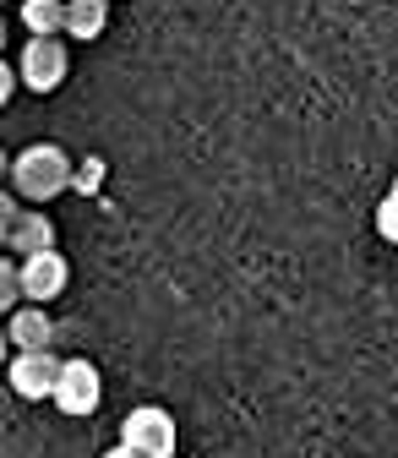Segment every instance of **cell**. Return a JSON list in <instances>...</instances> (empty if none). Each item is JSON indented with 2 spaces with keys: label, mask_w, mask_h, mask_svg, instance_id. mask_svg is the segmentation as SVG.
I'll use <instances>...</instances> for the list:
<instances>
[{
  "label": "cell",
  "mask_w": 398,
  "mask_h": 458,
  "mask_svg": "<svg viewBox=\"0 0 398 458\" xmlns=\"http://www.w3.org/2000/svg\"><path fill=\"white\" fill-rule=\"evenodd\" d=\"M121 447H131L142 458H175V415L158 404H137L121 420Z\"/></svg>",
  "instance_id": "7a4b0ae2"
},
{
  "label": "cell",
  "mask_w": 398,
  "mask_h": 458,
  "mask_svg": "<svg viewBox=\"0 0 398 458\" xmlns=\"http://www.w3.org/2000/svg\"><path fill=\"white\" fill-rule=\"evenodd\" d=\"M0 241L12 246V257H38V251H55V224L44 213H22L6 197L0 202Z\"/></svg>",
  "instance_id": "3957f363"
},
{
  "label": "cell",
  "mask_w": 398,
  "mask_h": 458,
  "mask_svg": "<svg viewBox=\"0 0 398 458\" xmlns=\"http://www.w3.org/2000/svg\"><path fill=\"white\" fill-rule=\"evenodd\" d=\"M0 301L6 306H22L28 290H22V262H0Z\"/></svg>",
  "instance_id": "8fae6325"
},
{
  "label": "cell",
  "mask_w": 398,
  "mask_h": 458,
  "mask_svg": "<svg viewBox=\"0 0 398 458\" xmlns=\"http://www.w3.org/2000/svg\"><path fill=\"white\" fill-rule=\"evenodd\" d=\"M377 235L398 246V191H387V197L377 202Z\"/></svg>",
  "instance_id": "7c38bea8"
},
{
  "label": "cell",
  "mask_w": 398,
  "mask_h": 458,
  "mask_svg": "<svg viewBox=\"0 0 398 458\" xmlns=\"http://www.w3.org/2000/svg\"><path fill=\"white\" fill-rule=\"evenodd\" d=\"M61 366L55 360V350H28L12 360V393L17 398H55V387H61Z\"/></svg>",
  "instance_id": "8992f818"
},
{
  "label": "cell",
  "mask_w": 398,
  "mask_h": 458,
  "mask_svg": "<svg viewBox=\"0 0 398 458\" xmlns=\"http://www.w3.org/2000/svg\"><path fill=\"white\" fill-rule=\"evenodd\" d=\"M22 22L33 38H61L66 33V0H22Z\"/></svg>",
  "instance_id": "9c48e42d"
},
{
  "label": "cell",
  "mask_w": 398,
  "mask_h": 458,
  "mask_svg": "<svg viewBox=\"0 0 398 458\" xmlns=\"http://www.w3.org/2000/svg\"><path fill=\"white\" fill-rule=\"evenodd\" d=\"M17 262H22V290H28L33 306L55 301V295L66 290V278H72V267H66L61 251H38V257H17Z\"/></svg>",
  "instance_id": "52a82bcc"
},
{
  "label": "cell",
  "mask_w": 398,
  "mask_h": 458,
  "mask_svg": "<svg viewBox=\"0 0 398 458\" xmlns=\"http://www.w3.org/2000/svg\"><path fill=\"white\" fill-rule=\"evenodd\" d=\"M55 344V322L44 306H17L12 311V350L28 355V350H49Z\"/></svg>",
  "instance_id": "ba28073f"
},
{
  "label": "cell",
  "mask_w": 398,
  "mask_h": 458,
  "mask_svg": "<svg viewBox=\"0 0 398 458\" xmlns=\"http://www.w3.org/2000/svg\"><path fill=\"white\" fill-rule=\"evenodd\" d=\"M109 22V0H66V33L72 38H98Z\"/></svg>",
  "instance_id": "30bf717a"
},
{
  "label": "cell",
  "mask_w": 398,
  "mask_h": 458,
  "mask_svg": "<svg viewBox=\"0 0 398 458\" xmlns=\"http://www.w3.org/2000/svg\"><path fill=\"white\" fill-rule=\"evenodd\" d=\"M98 186H104V158H82V164H77V181H72V191L93 197Z\"/></svg>",
  "instance_id": "4fadbf2b"
},
{
  "label": "cell",
  "mask_w": 398,
  "mask_h": 458,
  "mask_svg": "<svg viewBox=\"0 0 398 458\" xmlns=\"http://www.w3.org/2000/svg\"><path fill=\"white\" fill-rule=\"evenodd\" d=\"M72 181H77V169H72V158L55 148V142H33V148H22L17 164H12V186H17V197H33V202L61 197Z\"/></svg>",
  "instance_id": "6da1fadb"
},
{
  "label": "cell",
  "mask_w": 398,
  "mask_h": 458,
  "mask_svg": "<svg viewBox=\"0 0 398 458\" xmlns=\"http://www.w3.org/2000/svg\"><path fill=\"white\" fill-rule=\"evenodd\" d=\"M393 191H398V181H393Z\"/></svg>",
  "instance_id": "2e32d148"
},
{
  "label": "cell",
  "mask_w": 398,
  "mask_h": 458,
  "mask_svg": "<svg viewBox=\"0 0 398 458\" xmlns=\"http://www.w3.org/2000/svg\"><path fill=\"white\" fill-rule=\"evenodd\" d=\"M17 72H22V88H33V93H49V88H61V82H66V72H72V55H66V44H61V38H33V44L22 49Z\"/></svg>",
  "instance_id": "277c9868"
},
{
  "label": "cell",
  "mask_w": 398,
  "mask_h": 458,
  "mask_svg": "<svg viewBox=\"0 0 398 458\" xmlns=\"http://www.w3.org/2000/svg\"><path fill=\"white\" fill-rule=\"evenodd\" d=\"M104 458H142V453H131V447H109Z\"/></svg>",
  "instance_id": "9a60e30c"
},
{
  "label": "cell",
  "mask_w": 398,
  "mask_h": 458,
  "mask_svg": "<svg viewBox=\"0 0 398 458\" xmlns=\"http://www.w3.org/2000/svg\"><path fill=\"white\" fill-rule=\"evenodd\" d=\"M17 77H22V72H12V66H0V104H6V98L17 93Z\"/></svg>",
  "instance_id": "5bb4252c"
},
{
  "label": "cell",
  "mask_w": 398,
  "mask_h": 458,
  "mask_svg": "<svg viewBox=\"0 0 398 458\" xmlns=\"http://www.w3.org/2000/svg\"><path fill=\"white\" fill-rule=\"evenodd\" d=\"M98 398H104L98 371H93L88 360H66V366H61V387H55V410L82 420V415H93V410H98Z\"/></svg>",
  "instance_id": "5b68a950"
}]
</instances>
